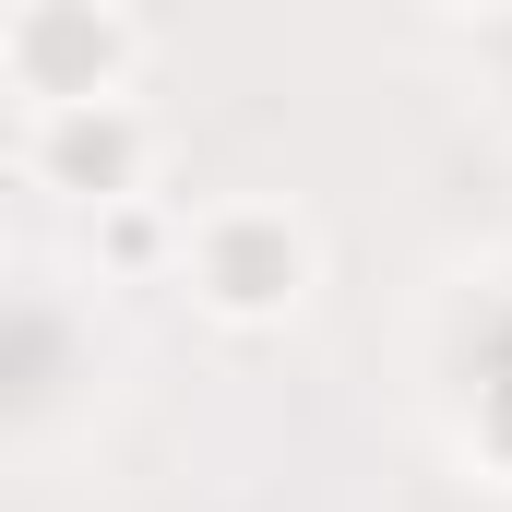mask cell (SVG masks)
Listing matches in <instances>:
<instances>
[{"instance_id": "obj_1", "label": "cell", "mask_w": 512, "mask_h": 512, "mask_svg": "<svg viewBox=\"0 0 512 512\" xmlns=\"http://www.w3.org/2000/svg\"><path fill=\"white\" fill-rule=\"evenodd\" d=\"M60 167H72V179H120V131H72Z\"/></svg>"}]
</instances>
